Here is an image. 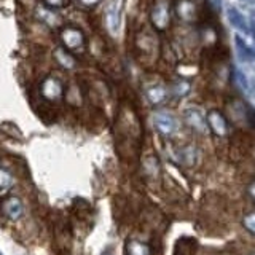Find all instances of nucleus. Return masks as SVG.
I'll return each mask as SVG.
<instances>
[{
    "label": "nucleus",
    "instance_id": "nucleus-12",
    "mask_svg": "<svg viewBox=\"0 0 255 255\" xmlns=\"http://www.w3.org/2000/svg\"><path fill=\"white\" fill-rule=\"evenodd\" d=\"M150 246L139 241V239H129L126 243V255H150Z\"/></svg>",
    "mask_w": 255,
    "mask_h": 255
},
{
    "label": "nucleus",
    "instance_id": "nucleus-11",
    "mask_svg": "<svg viewBox=\"0 0 255 255\" xmlns=\"http://www.w3.org/2000/svg\"><path fill=\"white\" fill-rule=\"evenodd\" d=\"M235 45H236V51H238V56L239 59L244 61V62H251L255 59V51L252 48L247 45L241 37H235Z\"/></svg>",
    "mask_w": 255,
    "mask_h": 255
},
{
    "label": "nucleus",
    "instance_id": "nucleus-23",
    "mask_svg": "<svg viewBox=\"0 0 255 255\" xmlns=\"http://www.w3.org/2000/svg\"><path fill=\"white\" fill-rule=\"evenodd\" d=\"M0 255H2V254H0Z\"/></svg>",
    "mask_w": 255,
    "mask_h": 255
},
{
    "label": "nucleus",
    "instance_id": "nucleus-1",
    "mask_svg": "<svg viewBox=\"0 0 255 255\" xmlns=\"http://www.w3.org/2000/svg\"><path fill=\"white\" fill-rule=\"evenodd\" d=\"M151 24L158 30H164L171 24V5L167 0H156L150 11Z\"/></svg>",
    "mask_w": 255,
    "mask_h": 255
},
{
    "label": "nucleus",
    "instance_id": "nucleus-17",
    "mask_svg": "<svg viewBox=\"0 0 255 255\" xmlns=\"http://www.w3.org/2000/svg\"><path fill=\"white\" fill-rule=\"evenodd\" d=\"M13 182H14L13 175L6 169H3V167H0V191H5L8 188H11Z\"/></svg>",
    "mask_w": 255,
    "mask_h": 255
},
{
    "label": "nucleus",
    "instance_id": "nucleus-4",
    "mask_svg": "<svg viewBox=\"0 0 255 255\" xmlns=\"http://www.w3.org/2000/svg\"><path fill=\"white\" fill-rule=\"evenodd\" d=\"M207 123H209L211 129L215 135H225L228 132V123L227 118L223 117L222 112L219 110H211L209 115H207Z\"/></svg>",
    "mask_w": 255,
    "mask_h": 255
},
{
    "label": "nucleus",
    "instance_id": "nucleus-13",
    "mask_svg": "<svg viewBox=\"0 0 255 255\" xmlns=\"http://www.w3.org/2000/svg\"><path fill=\"white\" fill-rule=\"evenodd\" d=\"M166 98H167V91H166V88L161 85H155V86H151L147 90V99L151 104H155V106L164 102Z\"/></svg>",
    "mask_w": 255,
    "mask_h": 255
},
{
    "label": "nucleus",
    "instance_id": "nucleus-19",
    "mask_svg": "<svg viewBox=\"0 0 255 255\" xmlns=\"http://www.w3.org/2000/svg\"><path fill=\"white\" fill-rule=\"evenodd\" d=\"M188 90H190V83L185 82V80H180V82H177V83L174 85V91L177 93V94H180V96L187 94Z\"/></svg>",
    "mask_w": 255,
    "mask_h": 255
},
{
    "label": "nucleus",
    "instance_id": "nucleus-22",
    "mask_svg": "<svg viewBox=\"0 0 255 255\" xmlns=\"http://www.w3.org/2000/svg\"><path fill=\"white\" fill-rule=\"evenodd\" d=\"M249 193H251V196L255 199V182H252V183H251V187H249Z\"/></svg>",
    "mask_w": 255,
    "mask_h": 255
},
{
    "label": "nucleus",
    "instance_id": "nucleus-8",
    "mask_svg": "<svg viewBox=\"0 0 255 255\" xmlns=\"http://www.w3.org/2000/svg\"><path fill=\"white\" fill-rule=\"evenodd\" d=\"M42 94H43V98L50 101L59 99L62 94V85L59 83V80L51 78V77L46 78L42 83Z\"/></svg>",
    "mask_w": 255,
    "mask_h": 255
},
{
    "label": "nucleus",
    "instance_id": "nucleus-3",
    "mask_svg": "<svg viewBox=\"0 0 255 255\" xmlns=\"http://www.w3.org/2000/svg\"><path fill=\"white\" fill-rule=\"evenodd\" d=\"M153 123L158 132H161L163 135H171L177 131L179 123L171 114H166V112H158L153 117Z\"/></svg>",
    "mask_w": 255,
    "mask_h": 255
},
{
    "label": "nucleus",
    "instance_id": "nucleus-18",
    "mask_svg": "<svg viewBox=\"0 0 255 255\" xmlns=\"http://www.w3.org/2000/svg\"><path fill=\"white\" fill-rule=\"evenodd\" d=\"M244 227L251 231L252 235H255V212L247 214L244 217Z\"/></svg>",
    "mask_w": 255,
    "mask_h": 255
},
{
    "label": "nucleus",
    "instance_id": "nucleus-21",
    "mask_svg": "<svg viewBox=\"0 0 255 255\" xmlns=\"http://www.w3.org/2000/svg\"><path fill=\"white\" fill-rule=\"evenodd\" d=\"M80 2H82L83 5H86V6H93V5L98 3L99 0H80Z\"/></svg>",
    "mask_w": 255,
    "mask_h": 255
},
{
    "label": "nucleus",
    "instance_id": "nucleus-10",
    "mask_svg": "<svg viewBox=\"0 0 255 255\" xmlns=\"http://www.w3.org/2000/svg\"><path fill=\"white\" fill-rule=\"evenodd\" d=\"M106 19H107V27L112 34H118L120 29V8H118V0H114L107 8L106 13Z\"/></svg>",
    "mask_w": 255,
    "mask_h": 255
},
{
    "label": "nucleus",
    "instance_id": "nucleus-2",
    "mask_svg": "<svg viewBox=\"0 0 255 255\" xmlns=\"http://www.w3.org/2000/svg\"><path fill=\"white\" fill-rule=\"evenodd\" d=\"M22 212H24V206L19 198L8 196L0 201V214L8 220H11V222L19 220L22 217Z\"/></svg>",
    "mask_w": 255,
    "mask_h": 255
},
{
    "label": "nucleus",
    "instance_id": "nucleus-6",
    "mask_svg": "<svg viewBox=\"0 0 255 255\" xmlns=\"http://www.w3.org/2000/svg\"><path fill=\"white\" fill-rule=\"evenodd\" d=\"M175 14L179 16L182 21L191 22L198 18V8L196 5L191 2V0H179L177 5H175Z\"/></svg>",
    "mask_w": 255,
    "mask_h": 255
},
{
    "label": "nucleus",
    "instance_id": "nucleus-16",
    "mask_svg": "<svg viewBox=\"0 0 255 255\" xmlns=\"http://www.w3.org/2000/svg\"><path fill=\"white\" fill-rule=\"evenodd\" d=\"M185 117H187V122H188V125H191L195 128V129H201V131H204L206 129V126H204V122H203V118H201V115H199V112H196V110H188L187 114H185Z\"/></svg>",
    "mask_w": 255,
    "mask_h": 255
},
{
    "label": "nucleus",
    "instance_id": "nucleus-15",
    "mask_svg": "<svg viewBox=\"0 0 255 255\" xmlns=\"http://www.w3.org/2000/svg\"><path fill=\"white\" fill-rule=\"evenodd\" d=\"M54 56H56V59H58V62L64 69H72L75 66V59L72 58L70 54H67L66 51H64L62 48H58V50L54 51Z\"/></svg>",
    "mask_w": 255,
    "mask_h": 255
},
{
    "label": "nucleus",
    "instance_id": "nucleus-14",
    "mask_svg": "<svg viewBox=\"0 0 255 255\" xmlns=\"http://www.w3.org/2000/svg\"><path fill=\"white\" fill-rule=\"evenodd\" d=\"M143 172H145V175L148 179H158L159 164H158V159L155 156L145 158V161H143Z\"/></svg>",
    "mask_w": 255,
    "mask_h": 255
},
{
    "label": "nucleus",
    "instance_id": "nucleus-9",
    "mask_svg": "<svg viewBox=\"0 0 255 255\" xmlns=\"http://www.w3.org/2000/svg\"><path fill=\"white\" fill-rule=\"evenodd\" d=\"M61 38H62L64 45H66L67 48H70V50H77V48L83 43V34L74 27L64 29L62 34H61Z\"/></svg>",
    "mask_w": 255,
    "mask_h": 255
},
{
    "label": "nucleus",
    "instance_id": "nucleus-5",
    "mask_svg": "<svg viewBox=\"0 0 255 255\" xmlns=\"http://www.w3.org/2000/svg\"><path fill=\"white\" fill-rule=\"evenodd\" d=\"M198 249H199V244L195 238L182 236L177 239V243H175L172 255H196Z\"/></svg>",
    "mask_w": 255,
    "mask_h": 255
},
{
    "label": "nucleus",
    "instance_id": "nucleus-24",
    "mask_svg": "<svg viewBox=\"0 0 255 255\" xmlns=\"http://www.w3.org/2000/svg\"><path fill=\"white\" fill-rule=\"evenodd\" d=\"M254 255H255V254H254Z\"/></svg>",
    "mask_w": 255,
    "mask_h": 255
},
{
    "label": "nucleus",
    "instance_id": "nucleus-7",
    "mask_svg": "<svg viewBox=\"0 0 255 255\" xmlns=\"http://www.w3.org/2000/svg\"><path fill=\"white\" fill-rule=\"evenodd\" d=\"M227 16H228L230 24H231V26H233L235 29L244 32V34H251L249 24H247V21H246V16H244L241 11H238V8L230 6L228 10H227Z\"/></svg>",
    "mask_w": 255,
    "mask_h": 255
},
{
    "label": "nucleus",
    "instance_id": "nucleus-20",
    "mask_svg": "<svg viewBox=\"0 0 255 255\" xmlns=\"http://www.w3.org/2000/svg\"><path fill=\"white\" fill-rule=\"evenodd\" d=\"M45 2L51 6H62L64 5V0H45Z\"/></svg>",
    "mask_w": 255,
    "mask_h": 255
}]
</instances>
